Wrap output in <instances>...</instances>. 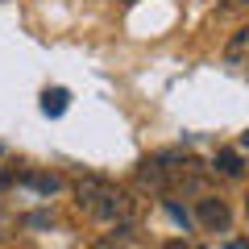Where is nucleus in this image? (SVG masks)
Listing matches in <instances>:
<instances>
[{
  "instance_id": "f257e3e1",
  "label": "nucleus",
  "mask_w": 249,
  "mask_h": 249,
  "mask_svg": "<svg viewBox=\"0 0 249 249\" xmlns=\"http://www.w3.org/2000/svg\"><path fill=\"white\" fill-rule=\"evenodd\" d=\"M199 178H204V162L191 158V154H178V150L154 154V158H145L137 166V183L158 191V196H166L175 187H199Z\"/></svg>"
},
{
  "instance_id": "f03ea898",
  "label": "nucleus",
  "mask_w": 249,
  "mask_h": 249,
  "mask_svg": "<svg viewBox=\"0 0 249 249\" xmlns=\"http://www.w3.org/2000/svg\"><path fill=\"white\" fill-rule=\"evenodd\" d=\"M75 204H79L83 216H91V220H100V224H116V220L129 216V196H124L116 183L96 178V175H88V178L75 183Z\"/></svg>"
},
{
  "instance_id": "7ed1b4c3",
  "label": "nucleus",
  "mask_w": 249,
  "mask_h": 249,
  "mask_svg": "<svg viewBox=\"0 0 249 249\" xmlns=\"http://www.w3.org/2000/svg\"><path fill=\"white\" fill-rule=\"evenodd\" d=\"M196 220L204 224L208 232H229V224H232V212H229V204L224 199H216V196H204L196 204Z\"/></svg>"
},
{
  "instance_id": "20e7f679",
  "label": "nucleus",
  "mask_w": 249,
  "mask_h": 249,
  "mask_svg": "<svg viewBox=\"0 0 249 249\" xmlns=\"http://www.w3.org/2000/svg\"><path fill=\"white\" fill-rule=\"evenodd\" d=\"M224 62L229 67H249V21L224 42Z\"/></svg>"
},
{
  "instance_id": "39448f33",
  "label": "nucleus",
  "mask_w": 249,
  "mask_h": 249,
  "mask_svg": "<svg viewBox=\"0 0 249 249\" xmlns=\"http://www.w3.org/2000/svg\"><path fill=\"white\" fill-rule=\"evenodd\" d=\"M67 100H71V96H67L62 88L46 91V96H42V112H46V116H62V112H67Z\"/></svg>"
},
{
  "instance_id": "423d86ee",
  "label": "nucleus",
  "mask_w": 249,
  "mask_h": 249,
  "mask_svg": "<svg viewBox=\"0 0 249 249\" xmlns=\"http://www.w3.org/2000/svg\"><path fill=\"white\" fill-rule=\"evenodd\" d=\"M216 170H220V175H229V178H237V175H241L237 150H220V154H216Z\"/></svg>"
},
{
  "instance_id": "0eeeda50",
  "label": "nucleus",
  "mask_w": 249,
  "mask_h": 249,
  "mask_svg": "<svg viewBox=\"0 0 249 249\" xmlns=\"http://www.w3.org/2000/svg\"><path fill=\"white\" fill-rule=\"evenodd\" d=\"M25 183H29V187H37V191H58V187H62L54 175H29Z\"/></svg>"
},
{
  "instance_id": "6e6552de",
  "label": "nucleus",
  "mask_w": 249,
  "mask_h": 249,
  "mask_svg": "<svg viewBox=\"0 0 249 249\" xmlns=\"http://www.w3.org/2000/svg\"><path fill=\"white\" fill-rule=\"evenodd\" d=\"M166 212H170V216H175V220H178V224H191V216H187V212H183V208H178V204H175V199H166Z\"/></svg>"
},
{
  "instance_id": "1a4fd4ad",
  "label": "nucleus",
  "mask_w": 249,
  "mask_h": 249,
  "mask_svg": "<svg viewBox=\"0 0 249 249\" xmlns=\"http://www.w3.org/2000/svg\"><path fill=\"white\" fill-rule=\"evenodd\" d=\"M166 249H187V245H183V241H170V245H166Z\"/></svg>"
},
{
  "instance_id": "9d476101",
  "label": "nucleus",
  "mask_w": 249,
  "mask_h": 249,
  "mask_svg": "<svg viewBox=\"0 0 249 249\" xmlns=\"http://www.w3.org/2000/svg\"><path fill=\"white\" fill-rule=\"evenodd\" d=\"M229 249H249V241H237V245H229Z\"/></svg>"
},
{
  "instance_id": "9b49d317",
  "label": "nucleus",
  "mask_w": 249,
  "mask_h": 249,
  "mask_svg": "<svg viewBox=\"0 0 249 249\" xmlns=\"http://www.w3.org/2000/svg\"><path fill=\"white\" fill-rule=\"evenodd\" d=\"M241 145H245V150H249V133H245V137H241Z\"/></svg>"
},
{
  "instance_id": "f8f14e48",
  "label": "nucleus",
  "mask_w": 249,
  "mask_h": 249,
  "mask_svg": "<svg viewBox=\"0 0 249 249\" xmlns=\"http://www.w3.org/2000/svg\"><path fill=\"white\" fill-rule=\"evenodd\" d=\"M245 216H249V196H245Z\"/></svg>"
},
{
  "instance_id": "ddd939ff",
  "label": "nucleus",
  "mask_w": 249,
  "mask_h": 249,
  "mask_svg": "<svg viewBox=\"0 0 249 249\" xmlns=\"http://www.w3.org/2000/svg\"><path fill=\"white\" fill-rule=\"evenodd\" d=\"M121 4H133V0H121Z\"/></svg>"
}]
</instances>
